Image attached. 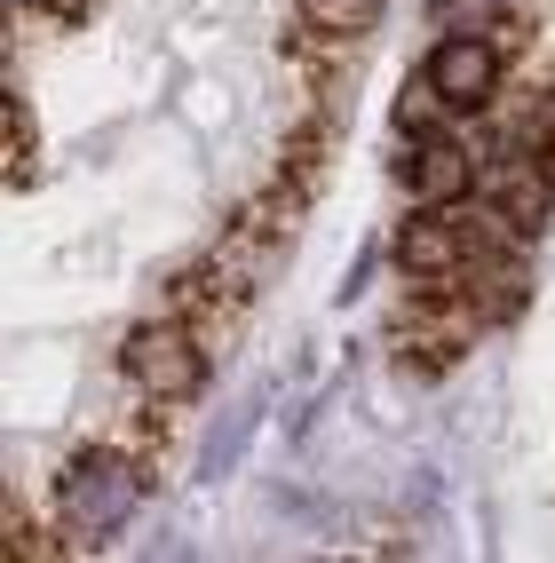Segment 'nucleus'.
<instances>
[{"label":"nucleus","mask_w":555,"mask_h":563,"mask_svg":"<svg viewBox=\"0 0 555 563\" xmlns=\"http://www.w3.org/2000/svg\"><path fill=\"white\" fill-rule=\"evenodd\" d=\"M492 143H508V152H555V96L547 88H524L508 111H500V128H492Z\"/></svg>","instance_id":"6"},{"label":"nucleus","mask_w":555,"mask_h":563,"mask_svg":"<svg viewBox=\"0 0 555 563\" xmlns=\"http://www.w3.org/2000/svg\"><path fill=\"white\" fill-rule=\"evenodd\" d=\"M468 254H476V222L468 207H421L413 222L397 231V271L404 278H421V286H444V278H460L468 271Z\"/></svg>","instance_id":"3"},{"label":"nucleus","mask_w":555,"mask_h":563,"mask_svg":"<svg viewBox=\"0 0 555 563\" xmlns=\"http://www.w3.org/2000/svg\"><path fill=\"white\" fill-rule=\"evenodd\" d=\"M500 32H453L436 56H429V80L453 96L460 111H485L492 96H500Z\"/></svg>","instance_id":"4"},{"label":"nucleus","mask_w":555,"mask_h":563,"mask_svg":"<svg viewBox=\"0 0 555 563\" xmlns=\"http://www.w3.org/2000/svg\"><path fill=\"white\" fill-rule=\"evenodd\" d=\"M404 191H413L421 207H453V199H468V191H476V159H468V143L429 135L421 152H413V167H404Z\"/></svg>","instance_id":"5"},{"label":"nucleus","mask_w":555,"mask_h":563,"mask_svg":"<svg viewBox=\"0 0 555 563\" xmlns=\"http://www.w3.org/2000/svg\"><path fill=\"white\" fill-rule=\"evenodd\" d=\"M143 461L135 453H120V444H88V453H71L64 461V476H56V508H64V532L71 540H103V532H120V523L135 516V500H143Z\"/></svg>","instance_id":"1"},{"label":"nucleus","mask_w":555,"mask_h":563,"mask_svg":"<svg viewBox=\"0 0 555 563\" xmlns=\"http://www.w3.org/2000/svg\"><path fill=\"white\" fill-rule=\"evenodd\" d=\"M120 365H127V382H135L143 397L182 405V397H199V382H207V333H199L191 318L167 310V318H152V325L127 333Z\"/></svg>","instance_id":"2"},{"label":"nucleus","mask_w":555,"mask_h":563,"mask_svg":"<svg viewBox=\"0 0 555 563\" xmlns=\"http://www.w3.org/2000/svg\"><path fill=\"white\" fill-rule=\"evenodd\" d=\"M381 0H302V16L310 32H357V24H374Z\"/></svg>","instance_id":"7"}]
</instances>
